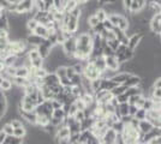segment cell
<instances>
[{
  "label": "cell",
  "instance_id": "cell-45",
  "mask_svg": "<svg viewBox=\"0 0 161 144\" xmlns=\"http://www.w3.org/2000/svg\"><path fill=\"white\" fill-rule=\"evenodd\" d=\"M115 99H117V101H118V104H119V103H126L129 101V97L125 95V93L119 95L118 97H115Z\"/></svg>",
  "mask_w": 161,
  "mask_h": 144
},
{
  "label": "cell",
  "instance_id": "cell-21",
  "mask_svg": "<svg viewBox=\"0 0 161 144\" xmlns=\"http://www.w3.org/2000/svg\"><path fill=\"white\" fill-rule=\"evenodd\" d=\"M115 109L118 110V113L120 114V118L121 117H125V115H129V103H119L118 106H117V108Z\"/></svg>",
  "mask_w": 161,
  "mask_h": 144
},
{
  "label": "cell",
  "instance_id": "cell-2",
  "mask_svg": "<svg viewBox=\"0 0 161 144\" xmlns=\"http://www.w3.org/2000/svg\"><path fill=\"white\" fill-rule=\"evenodd\" d=\"M83 77H86L89 81H95V79H99L101 77L100 71L95 67V65L90 61H86L84 65V70H83Z\"/></svg>",
  "mask_w": 161,
  "mask_h": 144
},
{
  "label": "cell",
  "instance_id": "cell-46",
  "mask_svg": "<svg viewBox=\"0 0 161 144\" xmlns=\"http://www.w3.org/2000/svg\"><path fill=\"white\" fill-rule=\"evenodd\" d=\"M153 88L154 89H161V77L155 78L154 82H153Z\"/></svg>",
  "mask_w": 161,
  "mask_h": 144
},
{
  "label": "cell",
  "instance_id": "cell-26",
  "mask_svg": "<svg viewBox=\"0 0 161 144\" xmlns=\"http://www.w3.org/2000/svg\"><path fill=\"white\" fill-rule=\"evenodd\" d=\"M125 95L128 97H131L134 95H142V89L140 87H134V88H128L125 91Z\"/></svg>",
  "mask_w": 161,
  "mask_h": 144
},
{
  "label": "cell",
  "instance_id": "cell-8",
  "mask_svg": "<svg viewBox=\"0 0 161 144\" xmlns=\"http://www.w3.org/2000/svg\"><path fill=\"white\" fill-rule=\"evenodd\" d=\"M143 37H144V35L141 34V33H137V34H134V35H131V36H129V40H128V48L129 49L135 51L136 48L138 47V45L141 43Z\"/></svg>",
  "mask_w": 161,
  "mask_h": 144
},
{
  "label": "cell",
  "instance_id": "cell-15",
  "mask_svg": "<svg viewBox=\"0 0 161 144\" xmlns=\"http://www.w3.org/2000/svg\"><path fill=\"white\" fill-rule=\"evenodd\" d=\"M33 34L36 35V36H39V37H41V39H43V40H46L48 36H49V30H48L45 25H41V24H39V25H37V28L34 30Z\"/></svg>",
  "mask_w": 161,
  "mask_h": 144
},
{
  "label": "cell",
  "instance_id": "cell-51",
  "mask_svg": "<svg viewBox=\"0 0 161 144\" xmlns=\"http://www.w3.org/2000/svg\"><path fill=\"white\" fill-rule=\"evenodd\" d=\"M158 36H159V40H160V42H161V33L159 35H158Z\"/></svg>",
  "mask_w": 161,
  "mask_h": 144
},
{
  "label": "cell",
  "instance_id": "cell-20",
  "mask_svg": "<svg viewBox=\"0 0 161 144\" xmlns=\"http://www.w3.org/2000/svg\"><path fill=\"white\" fill-rule=\"evenodd\" d=\"M12 88H14V84L11 79H3V82L0 84V90L3 93H8L12 90Z\"/></svg>",
  "mask_w": 161,
  "mask_h": 144
},
{
  "label": "cell",
  "instance_id": "cell-28",
  "mask_svg": "<svg viewBox=\"0 0 161 144\" xmlns=\"http://www.w3.org/2000/svg\"><path fill=\"white\" fill-rule=\"evenodd\" d=\"M43 62H45V60L40 56V58H37V59L30 61V67H33V69H35V70L42 69V67H43Z\"/></svg>",
  "mask_w": 161,
  "mask_h": 144
},
{
  "label": "cell",
  "instance_id": "cell-5",
  "mask_svg": "<svg viewBox=\"0 0 161 144\" xmlns=\"http://www.w3.org/2000/svg\"><path fill=\"white\" fill-rule=\"evenodd\" d=\"M18 115L19 118L25 123V125H36V120H37V115L35 112H25L18 108Z\"/></svg>",
  "mask_w": 161,
  "mask_h": 144
},
{
  "label": "cell",
  "instance_id": "cell-16",
  "mask_svg": "<svg viewBox=\"0 0 161 144\" xmlns=\"http://www.w3.org/2000/svg\"><path fill=\"white\" fill-rule=\"evenodd\" d=\"M117 85H118V84L115 82H113L112 79H103V78H101V87H100L101 90L111 91V90L114 89Z\"/></svg>",
  "mask_w": 161,
  "mask_h": 144
},
{
  "label": "cell",
  "instance_id": "cell-36",
  "mask_svg": "<svg viewBox=\"0 0 161 144\" xmlns=\"http://www.w3.org/2000/svg\"><path fill=\"white\" fill-rule=\"evenodd\" d=\"M74 103H75V106H76V108H77V110H86L87 109L86 103L83 102L80 99H76Z\"/></svg>",
  "mask_w": 161,
  "mask_h": 144
},
{
  "label": "cell",
  "instance_id": "cell-35",
  "mask_svg": "<svg viewBox=\"0 0 161 144\" xmlns=\"http://www.w3.org/2000/svg\"><path fill=\"white\" fill-rule=\"evenodd\" d=\"M135 119H137L138 121L140 120H146V118H147V110H144L143 108H140V109L137 110V113L135 114Z\"/></svg>",
  "mask_w": 161,
  "mask_h": 144
},
{
  "label": "cell",
  "instance_id": "cell-39",
  "mask_svg": "<svg viewBox=\"0 0 161 144\" xmlns=\"http://www.w3.org/2000/svg\"><path fill=\"white\" fill-rule=\"evenodd\" d=\"M46 100H45V97L42 95V93L40 91V89L37 90V96H36V106H40L42 103L45 102Z\"/></svg>",
  "mask_w": 161,
  "mask_h": 144
},
{
  "label": "cell",
  "instance_id": "cell-37",
  "mask_svg": "<svg viewBox=\"0 0 161 144\" xmlns=\"http://www.w3.org/2000/svg\"><path fill=\"white\" fill-rule=\"evenodd\" d=\"M142 99V95H134V96H131V97H129V101L128 103L129 104H137V102L140 101Z\"/></svg>",
  "mask_w": 161,
  "mask_h": 144
},
{
  "label": "cell",
  "instance_id": "cell-40",
  "mask_svg": "<svg viewBox=\"0 0 161 144\" xmlns=\"http://www.w3.org/2000/svg\"><path fill=\"white\" fill-rule=\"evenodd\" d=\"M107 45H108V46H109L111 48H112V49H113L114 52H115V49H117V48L119 47V45H120V43H119V41H118L117 39H114V40L107 41Z\"/></svg>",
  "mask_w": 161,
  "mask_h": 144
},
{
  "label": "cell",
  "instance_id": "cell-22",
  "mask_svg": "<svg viewBox=\"0 0 161 144\" xmlns=\"http://www.w3.org/2000/svg\"><path fill=\"white\" fill-rule=\"evenodd\" d=\"M52 118H55V119H58L60 121H64L65 118H66V113H65V110L63 109V108L53 109V112H52Z\"/></svg>",
  "mask_w": 161,
  "mask_h": 144
},
{
  "label": "cell",
  "instance_id": "cell-10",
  "mask_svg": "<svg viewBox=\"0 0 161 144\" xmlns=\"http://www.w3.org/2000/svg\"><path fill=\"white\" fill-rule=\"evenodd\" d=\"M114 33V35H115V39L119 41V43L120 45H124V46H126L128 47V35H126V33L124 31V30H121V29H118V28H113V30H112Z\"/></svg>",
  "mask_w": 161,
  "mask_h": 144
},
{
  "label": "cell",
  "instance_id": "cell-6",
  "mask_svg": "<svg viewBox=\"0 0 161 144\" xmlns=\"http://www.w3.org/2000/svg\"><path fill=\"white\" fill-rule=\"evenodd\" d=\"M149 29L153 35H158L161 33V13L154 14L153 18L149 22Z\"/></svg>",
  "mask_w": 161,
  "mask_h": 144
},
{
  "label": "cell",
  "instance_id": "cell-48",
  "mask_svg": "<svg viewBox=\"0 0 161 144\" xmlns=\"http://www.w3.org/2000/svg\"><path fill=\"white\" fill-rule=\"evenodd\" d=\"M5 138H6V135L3 132V131H0V144L4 143V141H5Z\"/></svg>",
  "mask_w": 161,
  "mask_h": 144
},
{
  "label": "cell",
  "instance_id": "cell-29",
  "mask_svg": "<svg viewBox=\"0 0 161 144\" xmlns=\"http://www.w3.org/2000/svg\"><path fill=\"white\" fill-rule=\"evenodd\" d=\"M23 143V139L14 137V136H6L5 141L3 144H22Z\"/></svg>",
  "mask_w": 161,
  "mask_h": 144
},
{
  "label": "cell",
  "instance_id": "cell-18",
  "mask_svg": "<svg viewBox=\"0 0 161 144\" xmlns=\"http://www.w3.org/2000/svg\"><path fill=\"white\" fill-rule=\"evenodd\" d=\"M89 61V60H88ZM90 62H93L95 65V67L100 71V73H102L106 70V64H105V56H99L94 60H92Z\"/></svg>",
  "mask_w": 161,
  "mask_h": 144
},
{
  "label": "cell",
  "instance_id": "cell-53",
  "mask_svg": "<svg viewBox=\"0 0 161 144\" xmlns=\"http://www.w3.org/2000/svg\"><path fill=\"white\" fill-rule=\"evenodd\" d=\"M0 62H1V58H0Z\"/></svg>",
  "mask_w": 161,
  "mask_h": 144
},
{
  "label": "cell",
  "instance_id": "cell-7",
  "mask_svg": "<svg viewBox=\"0 0 161 144\" xmlns=\"http://www.w3.org/2000/svg\"><path fill=\"white\" fill-rule=\"evenodd\" d=\"M105 64H106V70L109 71H114L118 72L120 69V64L118 61L115 55H111V56H105Z\"/></svg>",
  "mask_w": 161,
  "mask_h": 144
},
{
  "label": "cell",
  "instance_id": "cell-14",
  "mask_svg": "<svg viewBox=\"0 0 161 144\" xmlns=\"http://www.w3.org/2000/svg\"><path fill=\"white\" fill-rule=\"evenodd\" d=\"M141 78L138 77V76L136 75H131L130 77L128 78V81L124 83L123 85H125L126 88H134V87H140V84H141Z\"/></svg>",
  "mask_w": 161,
  "mask_h": 144
},
{
  "label": "cell",
  "instance_id": "cell-9",
  "mask_svg": "<svg viewBox=\"0 0 161 144\" xmlns=\"http://www.w3.org/2000/svg\"><path fill=\"white\" fill-rule=\"evenodd\" d=\"M42 84H43V85H47V87H53V85H58V84H60V83H59L58 76L55 75L54 72H49V73H47L46 77L42 79Z\"/></svg>",
  "mask_w": 161,
  "mask_h": 144
},
{
  "label": "cell",
  "instance_id": "cell-30",
  "mask_svg": "<svg viewBox=\"0 0 161 144\" xmlns=\"http://www.w3.org/2000/svg\"><path fill=\"white\" fill-rule=\"evenodd\" d=\"M1 131L6 135V136H14V127L11 126L10 123H5L1 126Z\"/></svg>",
  "mask_w": 161,
  "mask_h": 144
},
{
  "label": "cell",
  "instance_id": "cell-3",
  "mask_svg": "<svg viewBox=\"0 0 161 144\" xmlns=\"http://www.w3.org/2000/svg\"><path fill=\"white\" fill-rule=\"evenodd\" d=\"M61 48H63V51H64V53H65L67 58L72 59L75 55V52H76V35L65 40L64 43L61 45Z\"/></svg>",
  "mask_w": 161,
  "mask_h": 144
},
{
  "label": "cell",
  "instance_id": "cell-49",
  "mask_svg": "<svg viewBox=\"0 0 161 144\" xmlns=\"http://www.w3.org/2000/svg\"><path fill=\"white\" fill-rule=\"evenodd\" d=\"M3 79H4V78H3L1 76H0V84H1V82H3Z\"/></svg>",
  "mask_w": 161,
  "mask_h": 144
},
{
  "label": "cell",
  "instance_id": "cell-43",
  "mask_svg": "<svg viewBox=\"0 0 161 144\" xmlns=\"http://www.w3.org/2000/svg\"><path fill=\"white\" fill-rule=\"evenodd\" d=\"M102 25H103V29L105 30H107V31H112L113 30V25H112V23L108 21V18L106 19L105 22H102Z\"/></svg>",
  "mask_w": 161,
  "mask_h": 144
},
{
  "label": "cell",
  "instance_id": "cell-17",
  "mask_svg": "<svg viewBox=\"0 0 161 144\" xmlns=\"http://www.w3.org/2000/svg\"><path fill=\"white\" fill-rule=\"evenodd\" d=\"M14 77H22V78H29L30 77V67L28 66H20L16 69V76Z\"/></svg>",
  "mask_w": 161,
  "mask_h": 144
},
{
  "label": "cell",
  "instance_id": "cell-13",
  "mask_svg": "<svg viewBox=\"0 0 161 144\" xmlns=\"http://www.w3.org/2000/svg\"><path fill=\"white\" fill-rule=\"evenodd\" d=\"M130 76H131V73H129V72H117V73L113 76L112 81L117 83L118 85H119V84H124V83L128 81V78Z\"/></svg>",
  "mask_w": 161,
  "mask_h": 144
},
{
  "label": "cell",
  "instance_id": "cell-19",
  "mask_svg": "<svg viewBox=\"0 0 161 144\" xmlns=\"http://www.w3.org/2000/svg\"><path fill=\"white\" fill-rule=\"evenodd\" d=\"M6 110H7L6 95L0 90V114H3V117H4V114L6 113Z\"/></svg>",
  "mask_w": 161,
  "mask_h": 144
},
{
  "label": "cell",
  "instance_id": "cell-1",
  "mask_svg": "<svg viewBox=\"0 0 161 144\" xmlns=\"http://www.w3.org/2000/svg\"><path fill=\"white\" fill-rule=\"evenodd\" d=\"M108 21L112 23L114 28L121 29L124 31H126L130 27V19H128L124 14H111L108 16Z\"/></svg>",
  "mask_w": 161,
  "mask_h": 144
},
{
  "label": "cell",
  "instance_id": "cell-50",
  "mask_svg": "<svg viewBox=\"0 0 161 144\" xmlns=\"http://www.w3.org/2000/svg\"><path fill=\"white\" fill-rule=\"evenodd\" d=\"M1 120H3V114H0V123H1Z\"/></svg>",
  "mask_w": 161,
  "mask_h": 144
},
{
  "label": "cell",
  "instance_id": "cell-11",
  "mask_svg": "<svg viewBox=\"0 0 161 144\" xmlns=\"http://www.w3.org/2000/svg\"><path fill=\"white\" fill-rule=\"evenodd\" d=\"M153 129H154V126L152 125L150 121H148L147 119H146V120H140V121H138V127H137V130H138V132L141 133L142 136L146 135V133H148V132H150Z\"/></svg>",
  "mask_w": 161,
  "mask_h": 144
},
{
  "label": "cell",
  "instance_id": "cell-31",
  "mask_svg": "<svg viewBox=\"0 0 161 144\" xmlns=\"http://www.w3.org/2000/svg\"><path fill=\"white\" fill-rule=\"evenodd\" d=\"M10 124H11V126L14 127V129H18V127H23V126H25V123H24L19 117L12 119V120L10 121Z\"/></svg>",
  "mask_w": 161,
  "mask_h": 144
},
{
  "label": "cell",
  "instance_id": "cell-41",
  "mask_svg": "<svg viewBox=\"0 0 161 144\" xmlns=\"http://www.w3.org/2000/svg\"><path fill=\"white\" fill-rule=\"evenodd\" d=\"M43 5H45V11H49L54 6V0H43Z\"/></svg>",
  "mask_w": 161,
  "mask_h": 144
},
{
  "label": "cell",
  "instance_id": "cell-25",
  "mask_svg": "<svg viewBox=\"0 0 161 144\" xmlns=\"http://www.w3.org/2000/svg\"><path fill=\"white\" fill-rule=\"evenodd\" d=\"M95 16H96V18H97V21L100 22V23H102V22H105L106 19L108 18V14L105 12V10L102 8V7H100L96 12H95Z\"/></svg>",
  "mask_w": 161,
  "mask_h": 144
},
{
  "label": "cell",
  "instance_id": "cell-38",
  "mask_svg": "<svg viewBox=\"0 0 161 144\" xmlns=\"http://www.w3.org/2000/svg\"><path fill=\"white\" fill-rule=\"evenodd\" d=\"M59 83H60L61 87H72V83H71V79H69L67 77L60 78V79H59Z\"/></svg>",
  "mask_w": 161,
  "mask_h": 144
},
{
  "label": "cell",
  "instance_id": "cell-47",
  "mask_svg": "<svg viewBox=\"0 0 161 144\" xmlns=\"http://www.w3.org/2000/svg\"><path fill=\"white\" fill-rule=\"evenodd\" d=\"M99 1V4H100L101 6L102 5H107V4H112V3H115L117 0H97Z\"/></svg>",
  "mask_w": 161,
  "mask_h": 144
},
{
  "label": "cell",
  "instance_id": "cell-52",
  "mask_svg": "<svg viewBox=\"0 0 161 144\" xmlns=\"http://www.w3.org/2000/svg\"><path fill=\"white\" fill-rule=\"evenodd\" d=\"M148 144H154V143H153V142H149V143H148Z\"/></svg>",
  "mask_w": 161,
  "mask_h": 144
},
{
  "label": "cell",
  "instance_id": "cell-34",
  "mask_svg": "<svg viewBox=\"0 0 161 144\" xmlns=\"http://www.w3.org/2000/svg\"><path fill=\"white\" fill-rule=\"evenodd\" d=\"M87 23H88V25L90 27V29H93V28H94L95 25H97L100 22L97 21V18H96V16H95V14H90V16L88 17Z\"/></svg>",
  "mask_w": 161,
  "mask_h": 144
},
{
  "label": "cell",
  "instance_id": "cell-44",
  "mask_svg": "<svg viewBox=\"0 0 161 144\" xmlns=\"http://www.w3.org/2000/svg\"><path fill=\"white\" fill-rule=\"evenodd\" d=\"M76 75V72H75V70L72 66H66V77L69 79H71L74 76Z\"/></svg>",
  "mask_w": 161,
  "mask_h": 144
},
{
  "label": "cell",
  "instance_id": "cell-42",
  "mask_svg": "<svg viewBox=\"0 0 161 144\" xmlns=\"http://www.w3.org/2000/svg\"><path fill=\"white\" fill-rule=\"evenodd\" d=\"M140 109V108H137L135 104H129V115L130 117H135V114L137 113V110Z\"/></svg>",
  "mask_w": 161,
  "mask_h": 144
},
{
  "label": "cell",
  "instance_id": "cell-33",
  "mask_svg": "<svg viewBox=\"0 0 161 144\" xmlns=\"http://www.w3.org/2000/svg\"><path fill=\"white\" fill-rule=\"evenodd\" d=\"M74 118H75V120L77 121V123H83L84 120H86V113H84V110H77L76 112V114L74 115Z\"/></svg>",
  "mask_w": 161,
  "mask_h": 144
},
{
  "label": "cell",
  "instance_id": "cell-27",
  "mask_svg": "<svg viewBox=\"0 0 161 144\" xmlns=\"http://www.w3.org/2000/svg\"><path fill=\"white\" fill-rule=\"evenodd\" d=\"M14 137H17V138H19V139H23V138L27 136V129H25V126H23V127H18V129H14Z\"/></svg>",
  "mask_w": 161,
  "mask_h": 144
},
{
  "label": "cell",
  "instance_id": "cell-12",
  "mask_svg": "<svg viewBox=\"0 0 161 144\" xmlns=\"http://www.w3.org/2000/svg\"><path fill=\"white\" fill-rule=\"evenodd\" d=\"M43 41H45L43 39H41V37H39V36H36V35H34V34H28L27 37H25L27 45H29V46H34V47L40 46Z\"/></svg>",
  "mask_w": 161,
  "mask_h": 144
},
{
  "label": "cell",
  "instance_id": "cell-24",
  "mask_svg": "<svg viewBox=\"0 0 161 144\" xmlns=\"http://www.w3.org/2000/svg\"><path fill=\"white\" fill-rule=\"evenodd\" d=\"M126 87L125 85H123V84H119V85H117L114 89L111 90V94L113 95V97H118L119 95H121V94H124L125 91H126Z\"/></svg>",
  "mask_w": 161,
  "mask_h": 144
},
{
  "label": "cell",
  "instance_id": "cell-4",
  "mask_svg": "<svg viewBox=\"0 0 161 144\" xmlns=\"http://www.w3.org/2000/svg\"><path fill=\"white\" fill-rule=\"evenodd\" d=\"M35 5V0H19L17 1V8L16 13L18 14H25L33 10Z\"/></svg>",
  "mask_w": 161,
  "mask_h": 144
},
{
  "label": "cell",
  "instance_id": "cell-23",
  "mask_svg": "<svg viewBox=\"0 0 161 144\" xmlns=\"http://www.w3.org/2000/svg\"><path fill=\"white\" fill-rule=\"evenodd\" d=\"M17 61V55H14V54H8L3 60V64L5 65V67H8V66H14V64Z\"/></svg>",
  "mask_w": 161,
  "mask_h": 144
},
{
  "label": "cell",
  "instance_id": "cell-32",
  "mask_svg": "<svg viewBox=\"0 0 161 144\" xmlns=\"http://www.w3.org/2000/svg\"><path fill=\"white\" fill-rule=\"evenodd\" d=\"M54 73L58 76L59 79H60V78H64V77H66V66H65V65H60L59 67L55 69Z\"/></svg>",
  "mask_w": 161,
  "mask_h": 144
}]
</instances>
